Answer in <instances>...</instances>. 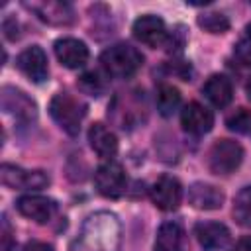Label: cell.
I'll list each match as a JSON object with an SVG mask.
<instances>
[{
	"label": "cell",
	"mask_w": 251,
	"mask_h": 251,
	"mask_svg": "<svg viewBox=\"0 0 251 251\" xmlns=\"http://www.w3.org/2000/svg\"><path fill=\"white\" fill-rule=\"evenodd\" d=\"M120 243L122 226L116 214L94 212L84 220L71 251H120Z\"/></svg>",
	"instance_id": "1"
},
{
	"label": "cell",
	"mask_w": 251,
	"mask_h": 251,
	"mask_svg": "<svg viewBox=\"0 0 251 251\" xmlns=\"http://www.w3.org/2000/svg\"><path fill=\"white\" fill-rule=\"evenodd\" d=\"M100 63L110 76L127 78L139 71L143 65V55L127 43H116L100 55Z\"/></svg>",
	"instance_id": "2"
},
{
	"label": "cell",
	"mask_w": 251,
	"mask_h": 251,
	"mask_svg": "<svg viewBox=\"0 0 251 251\" xmlns=\"http://www.w3.org/2000/svg\"><path fill=\"white\" fill-rule=\"evenodd\" d=\"M49 114L63 131H67L71 137H75L80 131L82 118H84L86 110H84V104H80L75 96H71L67 92H59L49 102Z\"/></svg>",
	"instance_id": "3"
},
{
	"label": "cell",
	"mask_w": 251,
	"mask_h": 251,
	"mask_svg": "<svg viewBox=\"0 0 251 251\" xmlns=\"http://www.w3.org/2000/svg\"><path fill=\"white\" fill-rule=\"evenodd\" d=\"M243 161V149L233 139H218L208 153V167L214 175H231Z\"/></svg>",
	"instance_id": "4"
},
{
	"label": "cell",
	"mask_w": 251,
	"mask_h": 251,
	"mask_svg": "<svg viewBox=\"0 0 251 251\" xmlns=\"http://www.w3.org/2000/svg\"><path fill=\"white\" fill-rule=\"evenodd\" d=\"M24 6L35 14L41 22L49 24V25H71L75 22V10L69 2H61V0H31V2H24Z\"/></svg>",
	"instance_id": "5"
},
{
	"label": "cell",
	"mask_w": 251,
	"mask_h": 251,
	"mask_svg": "<svg viewBox=\"0 0 251 251\" xmlns=\"http://www.w3.org/2000/svg\"><path fill=\"white\" fill-rule=\"evenodd\" d=\"M0 180L8 188H20V190H41L49 186V175L43 171H25L16 165L4 163L0 169Z\"/></svg>",
	"instance_id": "6"
},
{
	"label": "cell",
	"mask_w": 251,
	"mask_h": 251,
	"mask_svg": "<svg viewBox=\"0 0 251 251\" xmlns=\"http://www.w3.org/2000/svg\"><path fill=\"white\" fill-rule=\"evenodd\" d=\"M94 184L104 198H120L127 188V176L124 167L114 161L100 165L94 173Z\"/></svg>",
	"instance_id": "7"
},
{
	"label": "cell",
	"mask_w": 251,
	"mask_h": 251,
	"mask_svg": "<svg viewBox=\"0 0 251 251\" xmlns=\"http://www.w3.org/2000/svg\"><path fill=\"white\" fill-rule=\"evenodd\" d=\"M0 100H2V110L6 114H12L18 122H24V124H29L37 118V106L35 102L20 88H14V86H4L2 88V94H0Z\"/></svg>",
	"instance_id": "8"
},
{
	"label": "cell",
	"mask_w": 251,
	"mask_h": 251,
	"mask_svg": "<svg viewBox=\"0 0 251 251\" xmlns=\"http://www.w3.org/2000/svg\"><path fill=\"white\" fill-rule=\"evenodd\" d=\"M151 200L159 210H165V212L176 210L182 200V186H180L178 178H175L171 175L159 176L155 180V184L151 186Z\"/></svg>",
	"instance_id": "9"
},
{
	"label": "cell",
	"mask_w": 251,
	"mask_h": 251,
	"mask_svg": "<svg viewBox=\"0 0 251 251\" xmlns=\"http://www.w3.org/2000/svg\"><path fill=\"white\" fill-rule=\"evenodd\" d=\"M18 69L31 80V82H43L49 76V65H47V55L39 45L25 47L18 59H16Z\"/></svg>",
	"instance_id": "10"
},
{
	"label": "cell",
	"mask_w": 251,
	"mask_h": 251,
	"mask_svg": "<svg viewBox=\"0 0 251 251\" xmlns=\"http://www.w3.org/2000/svg\"><path fill=\"white\" fill-rule=\"evenodd\" d=\"M16 208L22 216H25L27 220H33L35 224L51 222V218L57 212L55 200H51L47 196H39V194H25V196L18 198Z\"/></svg>",
	"instance_id": "11"
},
{
	"label": "cell",
	"mask_w": 251,
	"mask_h": 251,
	"mask_svg": "<svg viewBox=\"0 0 251 251\" xmlns=\"http://www.w3.org/2000/svg\"><path fill=\"white\" fill-rule=\"evenodd\" d=\"M55 55L67 69H80L88 61V47L76 37H61L55 41Z\"/></svg>",
	"instance_id": "12"
},
{
	"label": "cell",
	"mask_w": 251,
	"mask_h": 251,
	"mask_svg": "<svg viewBox=\"0 0 251 251\" xmlns=\"http://www.w3.org/2000/svg\"><path fill=\"white\" fill-rule=\"evenodd\" d=\"M194 235L204 251L226 249L231 239L229 229L220 222H198L194 226Z\"/></svg>",
	"instance_id": "13"
},
{
	"label": "cell",
	"mask_w": 251,
	"mask_h": 251,
	"mask_svg": "<svg viewBox=\"0 0 251 251\" xmlns=\"http://www.w3.org/2000/svg\"><path fill=\"white\" fill-rule=\"evenodd\" d=\"M133 35L149 47H159L167 39V25L159 16L145 14L133 22Z\"/></svg>",
	"instance_id": "14"
},
{
	"label": "cell",
	"mask_w": 251,
	"mask_h": 251,
	"mask_svg": "<svg viewBox=\"0 0 251 251\" xmlns=\"http://www.w3.org/2000/svg\"><path fill=\"white\" fill-rule=\"evenodd\" d=\"M180 124L184 131L192 135H204L214 126V114L200 102H190L180 112Z\"/></svg>",
	"instance_id": "15"
},
{
	"label": "cell",
	"mask_w": 251,
	"mask_h": 251,
	"mask_svg": "<svg viewBox=\"0 0 251 251\" xmlns=\"http://www.w3.org/2000/svg\"><path fill=\"white\" fill-rule=\"evenodd\" d=\"M224 192L208 182H194L188 188V204L196 210H220L224 206Z\"/></svg>",
	"instance_id": "16"
},
{
	"label": "cell",
	"mask_w": 251,
	"mask_h": 251,
	"mask_svg": "<svg viewBox=\"0 0 251 251\" xmlns=\"http://www.w3.org/2000/svg\"><path fill=\"white\" fill-rule=\"evenodd\" d=\"M88 141H90V147L96 155L104 157V159H110L118 153V137L114 135L112 129H108L104 124L96 122L90 126L88 129Z\"/></svg>",
	"instance_id": "17"
},
{
	"label": "cell",
	"mask_w": 251,
	"mask_h": 251,
	"mask_svg": "<svg viewBox=\"0 0 251 251\" xmlns=\"http://www.w3.org/2000/svg\"><path fill=\"white\" fill-rule=\"evenodd\" d=\"M202 92L216 108H226L233 98V86H231L229 78L224 75H212L204 82Z\"/></svg>",
	"instance_id": "18"
},
{
	"label": "cell",
	"mask_w": 251,
	"mask_h": 251,
	"mask_svg": "<svg viewBox=\"0 0 251 251\" xmlns=\"http://www.w3.org/2000/svg\"><path fill=\"white\" fill-rule=\"evenodd\" d=\"M155 251H184V229L176 222H165L155 239Z\"/></svg>",
	"instance_id": "19"
},
{
	"label": "cell",
	"mask_w": 251,
	"mask_h": 251,
	"mask_svg": "<svg viewBox=\"0 0 251 251\" xmlns=\"http://www.w3.org/2000/svg\"><path fill=\"white\" fill-rule=\"evenodd\" d=\"M157 110L161 116H171L180 104V92L173 84H161L157 88Z\"/></svg>",
	"instance_id": "20"
},
{
	"label": "cell",
	"mask_w": 251,
	"mask_h": 251,
	"mask_svg": "<svg viewBox=\"0 0 251 251\" xmlns=\"http://www.w3.org/2000/svg\"><path fill=\"white\" fill-rule=\"evenodd\" d=\"M233 218L239 226L251 227V186L239 190L233 200Z\"/></svg>",
	"instance_id": "21"
},
{
	"label": "cell",
	"mask_w": 251,
	"mask_h": 251,
	"mask_svg": "<svg viewBox=\"0 0 251 251\" xmlns=\"http://www.w3.org/2000/svg\"><path fill=\"white\" fill-rule=\"evenodd\" d=\"M198 25L208 33H226L229 29V20L222 12H208L198 16Z\"/></svg>",
	"instance_id": "22"
},
{
	"label": "cell",
	"mask_w": 251,
	"mask_h": 251,
	"mask_svg": "<svg viewBox=\"0 0 251 251\" xmlns=\"http://www.w3.org/2000/svg\"><path fill=\"white\" fill-rule=\"evenodd\" d=\"M226 126L227 129L231 131H237V133H247L251 129V112L247 108H237L235 112H231L227 118H226Z\"/></svg>",
	"instance_id": "23"
},
{
	"label": "cell",
	"mask_w": 251,
	"mask_h": 251,
	"mask_svg": "<svg viewBox=\"0 0 251 251\" xmlns=\"http://www.w3.org/2000/svg\"><path fill=\"white\" fill-rule=\"evenodd\" d=\"M233 55H235V59L243 67H249L251 69V37L239 39L237 45H235V49H233Z\"/></svg>",
	"instance_id": "24"
},
{
	"label": "cell",
	"mask_w": 251,
	"mask_h": 251,
	"mask_svg": "<svg viewBox=\"0 0 251 251\" xmlns=\"http://www.w3.org/2000/svg\"><path fill=\"white\" fill-rule=\"evenodd\" d=\"M2 251H12V231L6 218L2 222Z\"/></svg>",
	"instance_id": "25"
},
{
	"label": "cell",
	"mask_w": 251,
	"mask_h": 251,
	"mask_svg": "<svg viewBox=\"0 0 251 251\" xmlns=\"http://www.w3.org/2000/svg\"><path fill=\"white\" fill-rule=\"evenodd\" d=\"M24 251H53V247L43 243V241H31L24 247Z\"/></svg>",
	"instance_id": "26"
},
{
	"label": "cell",
	"mask_w": 251,
	"mask_h": 251,
	"mask_svg": "<svg viewBox=\"0 0 251 251\" xmlns=\"http://www.w3.org/2000/svg\"><path fill=\"white\" fill-rule=\"evenodd\" d=\"M233 251H251V237L241 239V241L235 245V249H233Z\"/></svg>",
	"instance_id": "27"
},
{
	"label": "cell",
	"mask_w": 251,
	"mask_h": 251,
	"mask_svg": "<svg viewBox=\"0 0 251 251\" xmlns=\"http://www.w3.org/2000/svg\"><path fill=\"white\" fill-rule=\"evenodd\" d=\"M245 31H247V37H251V24L245 27Z\"/></svg>",
	"instance_id": "28"
},
{
	"label": "cell",
	"mask_w": 251,
	"mask_h": 251,
	"mask_svg": "<svg viewBox=\"0 0 251 251\" xmlns=\"http://www.w3.org/2000/svg\"><path fill=\"white\" fill-rule=\"evenodd\" d=\"M247 96H249V100H251V82L247 84Z\"/></svg>",
	"instance_id": "29"
}]
</instances>
